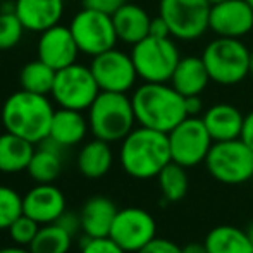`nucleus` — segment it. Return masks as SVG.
Wrapping results in <instances>:
<instances>
[{
    "label": "nucleus",
    "mask_w": 253,
    "mask_h": 253,
    "mask_svg": "<svg viewBox=\"0 0 253 253\" xmlns=\"http://www.w3.org/2000/svg\"><path fill=\"white\" fill-rule=\"evenodd\" d=\"M14 12L26 31L43 33L59 24L64 14V0H16Z\"/></svg>",
    "instance_id": "nucleus-17"
},
{
    "label": "nucleus",
    "mask_w": 253,
    "mask_h": 253,
    "mask_svg": "<svg viewBox=\"0 0 253 253\" xmlns=\"http://www.w3.org/2000/svg\"><path fill=\"white\" fill-rule=\"evenodd\" d=\"M150 37H155V38H169L170 37L169 24L164 21L162 16L152 19V23H150Z\"/></svg>",
    "instance_id": "nucleus-37"
},
{
    "label": "nucleus",
    "mask_w": 253,
    "mask_h": 253,
    "mask_svg": "<svg viewBox=\"0 0 253 253\" xmlns=\"http://www.w3.org/2000/svg\"><path fill=\"white\" fill-rule=\"evenodd\" d=\"M40 231V224L35 219H31L30 215L23 213L19 215L9 227L10 238H12L14 243H17L19 247H30L31 241L35 240V236Z\"/></svg>",
    "instance_id": "nucleus-32"
},
{
    "label": "nucleus",
    "mask_w": 253,
    "mask_h": 253,
    "mask_svg": "<svg viewBox=\"0 0 253 253\" xmlns=\"http://www.w3.org/2000/svg\"><path fill=\"white\" fill-rule=\"evenodd\" d=\"M100 91L126 93L136 83V67L131 55L117 50L116 47L93 57L90 66Z\"/></svg>",
    "instance_id": "nucleus-12"
},
{
    "label": "nucleus",
    "mask_w": 253,
    "mask_h": 253,
    "mask_svg": "<svg viewBox=\"0 0 253 253\" xmlns=\"http://www.w3.org/2000/svg\"><path fill=\"white\" fill-rule=\"evenodd\" d=\"M26 28L23 26L21 19L14 10L0 12V50L14 48L23 38Z\"/></svg>",
    "instance_id": "nucleus-31"
},
{
    "label": "nucleus",
    "mask_w": 253,
    "mask_h": 253,
    "mask_svg": "<svg viewBox=\"0 0 253 253\" xmlns=\"http://www.w3.org/2000/svg\"><path fill=\"white\" fill-rule=\"evenodd\" d=\"M60 148L62 147L47 138L45 141H42V147L35 150L26 170L37 183H52L59 177L62 170V159L59 153Z\"/></svg>",
    "instance_id": "nucleus-24"
},
{
    "label": "nucleus",
    "mask_w": 253,
    "mask_h": 253,
    "mask_svg": "<svg viewBox=\"0 0 253 253\" xmlns=\"http://www.w3.org/2000/svg\"><path fill=\"white\" fill-rule=\"evenodd\" d=\"M159 184L162 190L164 200L166 202H179L186 197L188 188H190V181H188L186 167L179 166L177 162L170 160L159 176Z\"/></svg>",
    "instance_id": "nucleus-29"
},
{
    "label": "nucleus",
    "mask_w": 253,
    "mask_h": 253,
    "mask_svg": "<svg viewBox=\"0 0 253 253\" xmlns=\"http://www.w3.org/2000/svg\"><path fill=\"white\" fill-rule=\"evenodd\" d=\"M98 93L100 88L90 67L74 62L57 71L50 95L64 109L83 112L90 109Z\"/></svg>",
    "instance_id": "nucleus-9"
},
{
    "label": "nucleus",
    "mask_w": 253,
    "mask_h": 253,
    "mask_svg": "<svg viewBox=\"0 0 253 253\" xmlns=\"http://www.w3.org/2000/svg\"><path fill=\"white\" fill-rule=\"evenodd\" d=\"M126 2L127 0H83V7L112 16V14L117 12Z\"/></svg>",
    "instance_id": "nucleus-35"
},
{
    "label": "nucleus",
    "mask_w": 253,
    "mask_h": 253,
    "mask_svg": "<svg viewBox=\"0 0 253 253\" xmlns=\"http://www.w3.org/2000/svg\"><path fill=\"white\" fill-rule=\"evenodd\" d=\"M155 219L143 209L129 207L117 212L109 238L127 253H138L155 238Z\"/></svg>",
    "instance_id": "nucleus-13"
},
{
    "label": "nucleus",
    "mask_w": 253,
    "mask_h": 253,
    "mask_svg": "<svg viewBox=\"0 0 253 253\" xmlns=\"http://www.w3.org/2000/svg\"><path fill=\"white\" fill-rule=\"evenodd\" d=\"M183 253H209L205 243H188L183 247Z\"/></svg>",
    "instance_id": "nucleus-40"
},
{
    "label": "nucleus",
    "mask_w": 253,
    "mask_h": 253,
    "mask_svg": "<svg viewBox=\"0 0 253 253\" xmlns=\"http://www.w3.org/2000/svg\"><path fill=\"white\" fill-rule=\"evenodd\" d=\"M53 112L55 110L47 95L19 90L3 102L0 119L5 131L37 145L50 134Z\"/></svg>",
    "instance_id": "nucleus-1"
},
{
    "label": "nucleus",
    "mask_w": 253,
    "mask_h": 253,
    "mask_svg": "<svg viewBox=\"0 0 253 253\" xmlns=\"http://www.w3.org/2000/svg\"><path fill=\"white\" fill-rule=\"evenodd\" d=\"M37 52L38 59L59 71L76 62L80 48L69 28L55 24L40 33Z\"/></svg>",
    "instance_id": "nucleus-15"
},
{
    "label": "nucleus",
    "mask_w": 253,
    "mask_h": 253,
    "mask_svg": "<svg viewBox=\"0 0 253 253\" xmlns=\"http://www.w3.org/2000/svg\"><path fill=\"white\" fill-rule=\"evenodd\" d=\"M0 253H31L30 250H24L21 247H9V248H2Z\"/></svg>",
    "instance_id": "nucleus-41"
},
{
    "label": "nucleus",
    "mask_w": 253,
    "mask_h": 253,
    "mask_svg": "<svg viewBox=\"0 0 253 253\" xmlns=\"http://www.w3.org/2000/svg\"><path fill=\"white\" fill-rule=\"evenodd\" d=\"M112 21L117 38L124 43L136 45L150 35L152 17L140 5L126 2L117 12L112 14Z\"/></svg>",
    "instance_id": "nucleus-20"
},
{
    "label": "nucleus",
    "mask_w": 253,
    "mask_h": 253,
    "mask_svg": "<svg viewBox=\"0 0 253 253\" xmlns=\"http://www.w3.org/2000/svg\"><path fill=\"white\" fill-rule=\"evenodd\" d=\"M209 30L217 37L241 38L253 31V7L247 0H224L210 9Z\"/></svg>",
    "instance_id": "nucleus-14"
},
{
    "label": "nucleus",
    "mask_w": 253,
    "mask_h": 253,
    "mask_svg": "<svg viewBox=\"0 0 253 253\" xmlns=\"http://www.w3.org/2000/svg\"><path fill=\"white\" fill-rule=\"evenodd\" d=\"M202 119L213 141H227L240 138L245 116L231 103H217L207 110Z\"/></svg>",
    "instance_id": "nucleus-19"
},
{
    "label": "nucleus",
    "mask_w": 253,
    "mask_h": 253,
    "mask_svg": "<svg viewBox=\"0 0 253 253\" xmlns=\"http://www.w3.org/2000/svg\"><path fill=\"white\" fill-rule=\"evenodd\" d=\"M245 231H247V234H248V240H250V243L253 245V222H252L250 226H248Z\"/></svg>",
    "instance_id": "nucleus-42"
},
{
    "label": "nucleus",
    "mask_w": 253,
    "mask_h": 253,
    "mask_svg": "<svg viewBox=\"0 0 253 253\" xmlns=\"http://www.w3.org/2000/svg\"><path fill=\"white\" fill-rule=\"evenodd\" d=\"M138 253H183V248L174 243V241L155 236L150 243L145 245Z\"/></svg>",
    "instance_id": "nucleus-34"
},
{
    "label": "nucleus",
    "mask_w": 253,
    "mask_h": 253,
    "mask_svg": "<svg viewBox=\"0 0 253 253\" xmlns=\"http://www.w3.org/2000/svg\"><path fill=\"white\" fill-rule=\"evenodd\" d=\"M250 74L253 76V52H252V57H250Z\"/></svg>",
    "instance_id": "nucleus-43"
},
{
    "label": "nucleus",
    "mask_w": 253,
    "mask_h": 253,
    "mask_svg": "<svg viewBox=\"0 0 253 253\" xmlns=\"http://www.w3.org/2000/svg\"><path fill=\"white\" fill-rule=\"evenodd\" d=\"M240 140L243 141L247 147H250L253 150V110L250 114L245 116L243 121V127H241V134H240Z\"/></svg>",
    "instance_id": "nucleus-38"
},
{
    "label": "nucleus",
    "mask_w": 253,
    "mask_h": 253,
    "mask_svg": "<svg viewBox=\"0 0 253 253\" xmlns=\"http://www.w3.org/2000/svg\"><path fill=\"white\" fill-rule=\"evenodd\" d=\"M112 160L114 157L109 141L95 138L93 141H88L81 148L80 155H78V167H80L81 174L88 179H100L110 170Z\"/></svg>",
    "instance_id": "nucleus-25"
},
{
    "label": "nucleus",
    "mask_w": 253,
    "mask_h": 253,
    "mask_svg": "<svg viewBox=\"0 0 253 253\" xmlns=\"http://www.w3.org/2000/svg\"><path fill=\"white\" fill-rule=\"evenodd\" d=\"M55 224H59L62 229H66L67 233L71 234V236H74V234L78 233V229L81 227V219H80V215H78V213L67 212V210H66V212H64L62 215L55 220Z\"/></svg>",
    "instance_id": "nucleus-36"
},
{
    "label": "nucleus",
    "mask_w": 253,
    "mask_h": 253,
    "mask_svg": "<svg viewBox=\"0 0 253 253\" xmlns=\"http://www.w3.org/2000/svg\"><path fill=\"white\" fill-rule=\"evenodd\" d=\"M247 2H248V3H250V5L253 7V0H247Z\"/></svg>",
    "instance_id": "nucleus-45"
},
{
    "label": "nucleus",
    "mask_w": 253,
    "mask_h": 253,
    "mask_svg": "<svg viewBox=\"0 0 253 253\" xmlns=\"http://www.w3.org/2000/svg\"><path fill=\"white\" fill-rule=\"evenodd\" d=\"M205 247L209 253H253V245L247 231L234 226H217L207 234Z\"/></svg>",
    "instance_id": "nucleus-26"
},
{
    "label": "nucleus",
    "mask_w": 253,
    "mask_h": 253,
    "mask_svg": "<svg viewBox=\"0 0 253 253\" xmlns=\"http://www.w3.org/2000/svg\"><path fill=\"white\" fill-rule=\"evenodd\" d=\"M184 107H186L188 117H195L198 112H202V98L200 95H191V97H184Z\"/></svg>",
    "instance_id": "nucleus-39"
},
{
    "label": "nucleus",
    "mask_w": 253,
    "mask_h": 253,
    "mask_svg": "<svg viewBox=\"0 0 253 253\" xmlns=\"http://www.w3.org/2000/svg\"><path fill=\"white\" fill-rule=\"evenodd\" d=\"M133 102L126 93L100 91L88 109V124L95 138L103 141H121L134 129Z\"/></svg>",
    "instance_id": "nucleus-4"
},
{
    "label": "nucleus",
    "mask_w": 253,
    "mask_h": 253,
    "mask_svg": "<svg viewBox=\"0 0 253 253\" xmlns=\"http://www.w3.org/2000/svg\"><path fill=\"white\" fill-rule=\"evenodd\" d=\"M252 52L240 38L217 37L202 53V59L213 83L233 86L250 74Z\"/></svg>",
    "instance_id": "nucleus-5"
},
{
    "label": "nucleus",
    "mask_w": 253,
    "mask_h": 253,
    "mask_svg": "<svg viewBox=\"0 0 253 253\" xmlns=\"http://www.w3.org/2000/svg\"><path fill=\"white\" fill-rule=\"evenodd\" d=\"M117 207L107 197L88 198L80 212L81 229L88 238H107L117 215Z\"/></svg>",
    "instance_id": "nucleus-18"
},
{
    "label": "nucleus",
    "mask_w": 253,
    "mask_h": 253,
    "mask_svg": "<svg viewBox=\"0 0 253 253\" xmlns=\"http://www.w3.org/2000/svg\"><path fill=\"white\" fill-rule=\"evenodd\" d=\"M35 153V145L24 138L5 131L0 134V170L2 172H21L28 169Z\"/></svg>",
    "instance_id": "nucleus-23"
},
{
    "label": "nucleus",
    "mask_w": 253,
    "mask_h": 253,
    "mask_svg": "<svg viewBox=\"0 0 253 253\" xmlns=\"http://www.w3.org/2000/svg\"><path fill=\"white\" fill-rule=\"evenodd\" d=\"M140 126L169 133L188 117L184 97L167 83H145L131 97Z\"/></svg>",
    "instance_id": "nucleus-3"
},
{
    "label": "nucleus",
    "mask_w": 253,
    "mask_h": 253,
    "mask_svg": "<svg viewBox=\"0 0 253 253\" xmlns=\"http://www.w3.org/2000/svg\"><path fill=\"white\" fill-rule=\"evenodd\" d=\"M57 71L45 64L43 60H33L26 66L21 67L19 71V84L21 90L31 91L38 95H50L55 81Z\"/></svg>",
    "instance_id": "nucleus-27"
},
{
    "label": "nucleus",
    "mask_w": 253,
    "mask_h": 253,
    "mask_svg": "<svg viewBox=\"0 0 253 253\" xmlns=\"http://www.w3.org/2000/svg\"><path fill=\"white\" fill-rule=\"evenodd\" d=\"M131 59L136 67L138 78H141L145 83H169L181 55L170 37L155 38L148 35L133 45Z\"/></svg>",
    "instance_id": "nucleus-6"
},
{
    "label": "nucleus",
    "mask_w": 253,
    "mask_h": 253,
    "mask_svg": "<svg viewBox=\"0 0 253 253\" xmlns=\"http://www.w3.org/2000/svg\"><path fill=\"white\" fill-rule=\"evenodd\" d=\"M66 212V197L52 183H38L23 198V213L38 224H52Z\"/></svg>",
    "instance_id": "nucleus-16"
},
{
    "label": "nucleus",
    "mask_w": 253,
    "mask_h": 253,
    "mask_svg": "<svg viewBox=\"0 0 253 253\" xmlns=\"http://www.w3.org/2000/svg\"><path fill=\"white\" fill-rule=\"evenodd\" d=\"M172 162L183 167H193L205 162L213 140L207 131L203 119L200 117H186L174 129L167 133Z\"/></svg>",
    "instance_id": "nucleus-11"
},
{
    "label": "nucleus",
    "mask_w": 253,
    "mask_h": 253,
    "mask_svg": "<svg viewBox=\"0 0 253 253\" xmlns=\"http://www.w3.org/2000/svg\"><path fill=\"white\" fill-rule=\"evenodd\" d=\"M88 127H90V124L84 119L81 110L60 107L59 110L53 112L48 138L59 147H73V145L83 141Z\"/></svg>",
    "instance_id": "nucleus-21"
},
{
    "label": "nucleus",
    "mask_w": 253,
    "mask_h": 253,
    "mask_svg": "<svg viewBox=\"0 0 253 253\" xmlns=\"http://www.w3.org/2000/svg\"><path fill=\"white\" fill-rule=\"evenodd\" d=\"M209 0H160L159 16L169 24L170 37L183 42H193L209 31Z\"/></svg>",
    "instance_id": "nucleus-8"
},
{
    "label": "nucleus",
    "mask_w": 253,
    "mask_h": 253,
    "mask_svg": "<svg viewBox=\"0 0 253 253\" xmlns=\"http://www.w3.org/2000/svg\"><path fill=\"white\" fill-rule=\"evenodd\" d=\"M209 2H210V3H212V5H213V3H219V2H224V0H209Z\"/></svg>",
    "instance_id": "nucleus-44"
},
{
    "label": "nucleus",
    "mask_w": 253,
    "mask_h": 253,
    "mask_svg": "<svg viewBox=\"0 0 253 253\" xmlns=\"http://www.w3.org/2000/svg\"><path fill=\"white\" fill-rule=\"evenodd\" d=\"M19 215H23V197L12 188L0 184V231L9 229Z\"/></svg>",
    "instance_id": "nucleus-30"
},
{
    "label": "nucleus",
    "mask_w": 253,
    "mask_h": 253,
    "mask_svg": "<svg viewBox=\"0 0 253 253\" xmlns=\"http://www.w3.org/2000/svg\"><path fill=\"white\" fill-rule=\"evenodd\" d=\"M209 71L205 67L202 57H181L179 64L176 66L170 84L179 91L183 97H191V95H200L210 83Z\"/></svg>",
    "instance_id": "nucleus-22"
},
{
    "label": "nucleus",
    "mask_w": 253,
    "mask_h": 253,
    "mask_svg": "<svg viewBox=\"0 0 253 253\" xmlns=\"http://www.w3.org/2000/svg\"><path fill=\"white\" fill-rule=\"evenodd\" d=\"M170 160L169 136L162 131L140 126L121 145V166L134 179L157 177Z\"/></svg>",
    "instance_id": "nucleus-2"
},
{
    "label": "nucleus",
    "mask_w": 253,
    "mask_h": 253,
    "mask_svg": "<svg viewBox=\"0 0 253 253\" xmlns=\"http://www.w3.org/2000/svg\"><path fill=\"white\" fill-rule=\"evenodd\" d=\"M69 30L76 40L80 52L91 57L114 48L116 42L119 40L112 16L86 9V7H83V10H80L73 17Z\"/></svg>",
    "instance_id": "nucleus-10"
},
{
    "label": "nucleus",
    "mask_w": 253,
    "mask_h": 253,
    "mask_svg": "<svg viewBox=\"0 0 253 253\" xmlns=\"http://www.w3.org/2000/svg\"><path fill=\"white\" fill-rule=\"evenodd\" d=\"M81 253H127L114 240L107 238H84Z\"/></svg>",
    "instance_id": "nucleus-33"
},
{
    "label": "nucleus",
    "mask_w": 253,
    "mask_h": 253,
    "mask_svg": "<svg viewBox=\"0 0 253 253\" xmlns=\"http://www.w3.org/2000/svg\"><path fill=\"white\" fill-rule=\"evenodd\" d=\"M73 236L59 224H45L30 245L31 253H67Z\"/></svg>",
    "instance_id": "nucleus-28"
},
{
    "label": "nucleus",
    "mask_w": 253,
    "mask_h": 253,
    "mask_svg": "<svg viewBox=\"0 0 253 253\" xmlns=\"http://www.w3.org/2000/svg\"><path fill=\"white\" fill-rule=\"evenodd\" d=\"M210 176L224 184H241L253 177V150L240 138L213 141L205 159Z\"/></svg>",
    "instance_id": "nucleus-7"
}]
</instances>
